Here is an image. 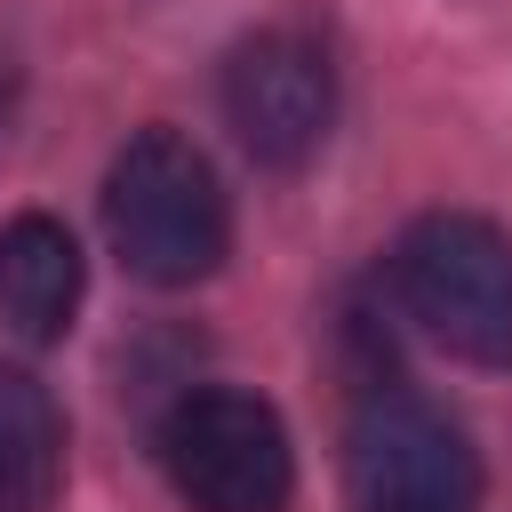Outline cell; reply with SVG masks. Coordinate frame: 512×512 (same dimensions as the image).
<instances>
[{
  "label": "cell",
  "instance_id": "6",
  "mask_svg": "<svg viewBox=\"0 0 512 512\" xmlns=\"http://www.w3.org/2000/svg\"><path fill=\"white\" fill-rule=\"evenodd\" d=\"M80 240L56 224V216H8L0 224V320L32 344H56L80 312Z\"/></svg>",
  "mask_w": 512,
  "mask_h": 512
},
{
  "label": "cell",
  "instance_id": "3",
  "mask_svg": "<svg viewBox=\"0 0 512 512\" xmlns=\"http://www.w3.org/2000/svg\"><path fill=\"white\" fill-rule=\"evenodd\" d=\"M160 472L192 512H288L296 448L272 400L200 384L160 416Z\"/></svg>",
  "mask_w": 512,
  "mask_h": 512
},
{
  "label": "cell",
  "instance_id": "5",
  "mask_svg": "<svg viewBox=\"0 0 512 512\" xmlns=\"http://www.w3.org/2000/svg\"><path fill=\"white\" fill-rule=\"evenodd\" d=\"M224 120L256 168H304L336 128V64L312 32H256L224 64Z\"/></svg>",
  "mask_w": 512,
  "mask_h": 512
},
{
  "label": "cell",
  "instance_id": "2",
  "mask_svg": "<svg viewBox=\"0 0 512 512\" xmlns=\"http://www.w3.org/2000/svg\"><path fill=\"white\" fill-rule=\"evenodd\" d=\"M392 296L440 352L480 368L512 360V240L488 216H416L392 240Z\"/></svg>",
  "mask_w": 512,
  "mask_h": 512
},
{
  "label": "cell",
  "instance_id": "1",
  "mask_svg": "<svg viewBox=\"0 0 512 512\" xmlns=\"http://www.w3.org/2000/svg\"><path fill=\"white\" fill-rule=\"evenodd\" d=\"M104 232L120 264L152 288H192L232 248V208L208 152L176 128H144L104 176Z\"/></svg>",
  "mask_w": 512,
  "mask_h": 512
},
{
  "label": "cell",
  "instance_id": "4",
  "mask_svg": "<svg viewBox=\"0 0 512 512\" xmlns=\"http://www.w3.org/2000/svg\"><path fill=\"white\" fill-rule=\"evenodd\" d=\"M344 472L360 512H472L480 456L464 424L424 392H368L344 432Z\"/></svg>",
  "mask_w": 512,
  "mask_h": 512
},
{
  "label": "cell",
  "instance_id": "7",
  "mask_svg": "<svg viewBox=\"0 0 512 512\" xmlns=\"http://www.w3.org/2000/svg\"><path fill=\"white\" fill-rule=\"evenodd\" d=\"M64 488V408L32 368L0 360V512H40Z\"/></svg>",
  "mask_w": 512,
  "mask_h": 512
}]
</instances>
